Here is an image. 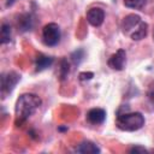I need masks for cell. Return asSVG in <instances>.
<instances>
[{"mask_svg":"<svg viewBox=\"0 0 154 154\" xmlns=\"http://www.w3.org/2000/svg\"><path fill=\"white\" fill-rule=\"evenodd\" d=\"M42 100L40 99V96L35 95V94H22L16 102V107H14V113H16V125L19 126L22 125L29 117H31L37 108L41 106Z\"/></svg>","mask_w":154,"mask_h":154,"instance_id":"cell-1","label":"cell"},{"mask_svg":"<svg viewBox=\"0 0 154 154\" xmlns=\"http://www.w3.org/2000/svg\"><path fill=\"white\" fill-rule=\"evenodd\" d=\"M144 117L140 112H129V106H120L117 112V126L123 131H137L144 125Z\"/></svg>","mask_w":154,"mask_h":154,"instance_id":"cell-2","label":"cell"},{"mask_svg":"<svg viewBox=\"0 0 154 154\" xmlns=\"http://www.w3.org/2000/svg\"><path fill=\"white\" fill-rule=\"evenodd\" d=\"M61 37L60 28L57 23H48L42 29V40L46 46L54 47L59 43Z\"/></svg>","mask_w":154,"mask_h":154,"instance_id":"cell-3","label":"cell"},{"mask_svg":"<svg viewBox=\"0 0 154 154\" xmlns=\"http://www.w3.org/2000/svg\"><path fill=\"white\" fill-rule=\"evenodd\" d=\"M19 81H20V75L14 71L2 73L1 75V95H2V97H6V95L10 94L14 89V87L17 85V83Z\"/></svg>","mask_w":154,"mask_h":154,"instance_id":"cell-4","label":"cell"},{"mask_svg":"<svg viewBox=\"0 0 154 154\" xmlns=\"http://www.w3.org/2000/svg\"><path fill=\"white\" fill-rule=\"evenodd\" d=\"M141 17L138 14H135V13H130L128 16H125L122 20V31L125 34V35H131V32L138 26V24L141 23Z\"/></svg>","mask_w":154,"mask_h":154,"instance_id":"cell-5","label":"cell"},{"mask_svg":"<svg viewBox=\"0 0 154 154\" xmlns=\"http://www.w3.org/2000/svg\"><path fill=\"white\" fill-rule=\"evenodd\" d=\"M108 66L112 69V70H116V71H122L124 67H125V64H126V53L124 49H118L114 54H112L107 61Z\"/></svg>","mask_w":154,"mask_h":154,"instance_id":"cell-6","label":"cell"},{"mask_svg":"<svg viewBox=\"0 0 154 154\" xmlns=\"http://www.w3.org/2000/svg\"><path fill=\"white\" fill-rule=\"evenodd\" d=\"M85 18L88 20V23L93 26H100L103 23L105 19V11L100 7H91L87 11Z\"/></svg>","mask_w":154,"mask_h":154,"instance_id":"cell-7","label":"cell"},{"mask_svg":"<svg viewBox=\"0 0 154 154\" xmlns=\"http://www.w3.org/2000/svg\"><path fill=\"white\" fill-rule=\"evenodd\" d=\"M106 119V111L102 108H91L87 113V120L90 124L100 125Z\"/></svg>","mask_w":154,"mask_h":154,"instance_id":"cell-8","label":"cell"},{"mask_svg":"<svg viewBox=\"0 0 154 154\" xmlns=\"http://www.w3.org/2000/svg\"><path fill=\"white\" fill-rule=\"evenodd\" d=\"M75 150H76L77 153H83V154H96V153H100V152H101L100 148H99L94 142L88 141V140L82 141V142L75 148Z\"/></svg>","mask_w":154,"mask_h":154,"instance_id":"cell-9","label":"cell"},{"mask_svg":"<svg viewBox=\"0 0 154 154\" xmlns=\"http://www.w3.org/2000/svg\"><path fill=\"white\" fill-rule=\"evenodd\" d=\"M53 58L49 57V55H45L42 53H38L35 58V67H36V71H43L48 67L52 66L53 64Z\"/></svg>","mask_w":154,"mask_h":154,"instance_id":"cell-10","label":"cell"},{"mask_svg":"<svg viewBox=\"0 0 154 154\" xmlns=\"http://www.w3.org/2000/svg\"><path fill=\"white\" fill-rule=\"evenodd\" d=\"M147 34H148V24L146 22H141L138 24V26L131 32L130 37L134 41H140V40L144 38L147 36Z\"/></svg>","mask_w":154,"mask_h":154,"instance_id":"cell-11","label":"cell"},{"mask_svg":"<svg viewBox=\"0 0 154 154\" xmlns=\"http://www.w3.org/2000/svg\"><path fill=\"white\" fill-rule=\"evenodd\" d=\"M18 28L22 30V31H28L32 28V19H31V16L29 13H24V14H20L19 18H18Z\"/></svg>","mask_w":154,"mask_h":154,"instance_id":"cell-12","label":"cell"},{"mask_svg":"<svg viewBox=\"0 0 154 154\" xmlns=\"http://www.w3.org/2000/svg\"><path fill=\"white\" fill-rule=\"evenodd\" d=\"M10 40H11V26L10 24L4 23L0 30V42L4 45V43L10 42Z\"/></svg>","mask_w":154,"mask_h":154,"instance_id":"cell-13","label":"cell"},{"mask_svg":"<svg viewBox=\"0 0 154 154\" xmlns=\"http://www.w3.org/2000/svg\"><path fill=\"white\" fill-rule=\"evenodd\" d=\"M84 55H85L84 49L78 48V49H76V51H73V52L71 53V60H72L76 65H78V64H81L82 60L84 59Z\"/></svg>","mask_w":154,"mask_h":154,"instance_id":"cell-14","label":"cell"},{"mask_svg":"<svg viewBox=\"0 0 154 154\" xmlns=\"http://www.w3.org/2000/svg\"><path fill=\"white\" fill-rule=\"evenodd\" d=\"M124 5L130 8L141 10L146 5V0H124Z\"/></svg>","mask_w":154,"mask_h":154,"instance_id":"cell-15","label":"cell"},{"mask_svg":"<svg viewBox=\"0 0 154 154\" xmlns=\"http://www.w3.org/2000/svg\"><path fill=\"white\" fill-rule=\"evenodd\" d=\"M69 72H70V65H69L67 60L66 59H61V61H60V69H59L60 78L61 79H65L67 77Z\"/></svg>","mask_w":154,"mask_h":154,"instance_id":"cell-16","label":"cell"},{"mask_svg":"<svg viewBox=\"0 0 154 154\" xmlns=\"http://www.w3.org/2000/svg\"><path fill=\"white\" fill-rule=\"evenodd\" d=\"M129 152H130V153H135V154H136V153H142V154H143V153H147L148 150H147L144 147H142V146H134L132 148L129 149Z\"/></svg>","mask_w":154,"mask_h":154,"instance_id":"cell-17","label":"cell"},{"mask_svg":"<svg viewBox=\"0 0 154 154\" xmlns=\"http://www.w3.org/2000/svg\"><path fill=\"white\" fill-rule=\"evenodd\" d=\"M78 77H79L81 81H89L94 77V73L93 72H81L78 75Z\"/></svg>","mask_w":154,"mask_h":154,"instance_id":"cell-18","label":"cell"},{"mask_svg":"<svg viewBox=\"0 0 154 154\" xmlns=\"http://www.w3.org/2000/svg\"><path fill=\"white\" fill-rule=\"evenodd\" d=\"M148 95H149V99L152 100V102L154 103V91H150V93H149Z\"/></svg>","mask_w":154,"mask_h":154,"instance_id":"cell-19","label":"cell"},{"mask_svg":"<svg viewBox=\"0 0 154 154\" xmlns=\"http://www.w3.org/2000/svg\"><path fill=\"white\" fill-rule=\"evenodd\" d=\"M14 1L16 0H7V2H6V6L8 7V6H12L13 4H14Z\"/></svg>","mask_w":154,"mask_h":154,"instance_id":"cell-20","label":"cell"},{"mask_svg":"<svg viewBox=\"0 0 154 154\" xmlns=\"http://www.w3.org/2000/svg\"><path fill=\"white\" fill-rule=\"evenodd\" d=\"M153 38H154V32H153Z\"/></svg>","mask_w":154,"mask_h":154,"instance_id":"cell-21","label":"cell"}]
</instances>
